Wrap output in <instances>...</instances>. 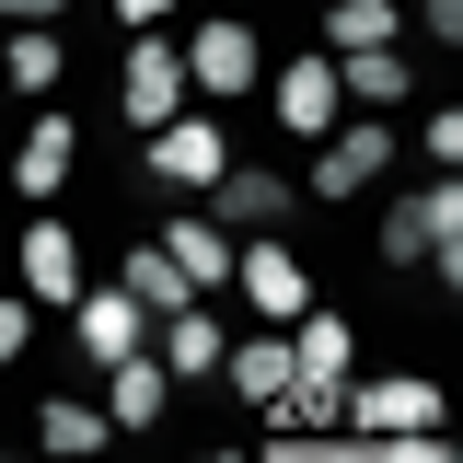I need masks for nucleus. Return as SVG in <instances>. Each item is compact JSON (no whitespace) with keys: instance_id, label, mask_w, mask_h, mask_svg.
<instances>
[{"instance_id":"a211bd4d","label":"nucleus","mask_w":463,"mask_h":463,"mask_svg":"<svg viewBox=\"0 0 463 463\" xmlns=\"http://www.w3.org/2000/svg\"><path fill=\"white\" fill-rule=\"evenodd\" d=\"M163 255H174V267H185V289H209V279H232V243H221V232H209V221H174V232H163Z\"/></svg>"},{"instance_id":"9b49d317","label":"nucleus","mask_w":463,"mask_h":463,"mask_svg":"<svg viewBox=\"0 0 463 463\" xmlns=\"http://www.w3.org/2000/svg\"><path fill=\"white\" fill-rule=\"evenodd\" d=\"M105 371H116V405H105V417H116V429H151V417H163V394H174L163 359H139V347H128V359H105Z\"/></svg>"},{"instance_id":"39448f33","label":"nucleus","mask_w":463,"mask_h":463,"mask_svg":"<svg viewBox=\"0 0 463 463\" xmlns=\"http://www.w3.org/2000/svg\"><path fill=\"white\" fill-rule=\"evenodd\" d=\"M359 417V440H405V429H440V394L429 383H371V394H347Z\"/></svg>"},{"instance_id":"6e6552de","label":"nucleus","mask_w":463,"mask_h":463,"mask_svg":"<svg viewBox=\"0 0 463 463\" xmlns=\"http://www.w3.org/2000/svg\"><path fill=\"white\" fill-rule=\"evenodd\" d=\"M24 289H35V301H81V255H70V232H58V221L24 232Z\"/></svg>"},{"instance_id":"f257e3e1","label":"nucleus","mask_w":463,"mask_h":463,"mask_svg":"<svg viewBox=\"0 0 463 463\" xmlns=\"http://www.w3.org/2000/svg\"><path fill=\"white\" fill-rule=\"evenodd\" d=\"M383 255H429L440 279H463V185H429V197H405L394 221H383Z\"/></svg>"},{"instance_id":"f3484780","label":"nucleus","mask_w":463,"mask_h":463,"mask_svg":"<svg viewBox=\"0 0 463 463\" xmlns=\"http://www.w3.org/2000/svg\"><path fill=\"white\" fill-rule=\"evenodd\" d=\"M289 371H336L347 383V325L336 313H289Z\"/></svg>"},{"instance_id":"4468645a","label":"nucleus","mask_w":463,"mask_h":463,"mask_svg":"<svg viewBox=\"0 0 463 463\" xmlns=\"http://www.w3.org/2000/svg\"><path fill=\"white\" fill-rule=\"evenodd\" d=\"M221 371H232V383H243V394H255V405H279V383H289V336H279V325H267V336H255V347H221Z\"/></svg>"},{"instance_id":"dca6fc26","label":"nucleus","mask_w":463,"mask_h":463,"mask_svg":"<svg viewBox=\"0 0 463 463\" xmlns=\"http://www.w3.org/2000/svg\"><path fill=\"white\" fill-rule=\"evenodd\" d=\"M163 371H221V325L185 301V313H163Z\"/></svg>"},{"instance_id":"2eb2a0df","label":"nucleus","mask_w":463,"mask_h":463,"mask_svg":"<svg viewBox=\"0 0 463 463\" xmlns=\"http://www.w3.org/2000/svg\"><path fill=\"white\" fill-rule=\"evenodd\" d=\"M279 417H289V429H336V417H347V383H336V371H289V383H279Z\"/></svg>"},{"instance_id":"7ed1b4c3","label":"nucleus","mask_w":463,"mask_h":463,"mask_svg":"<svg viewBox=\"0 0 463 463\" xmlns=\"http://www.w3.org/2000/svg\"><path fill=\"white\" fill-rule=\"evenodd\" d=\"M221 128H209V116H174V128H151V174H163V185H221Z\"/></svg>"},{"instance_id":"1a4fd4ad","label":"nucleus","mask_w":463,"mask_h":463,"mask_svg":"<svg viewBox=\"0 0 463 463\" xmlns=\"http://www.w3.org/2000/svg\"><path fill=\"white\" fill-rule=\"evenodd\" d=\"M116 289H128V301H139V313H185V301H197V289H185V267H174L163 243H139V255H128V267H116Z\"/></svg>"},{"instance_id":"f8f14e48","label":"nucleus","mask_w":463,"mask_h":463,"mask_svg":"<svg viewBox=\"0 0 463 463\" xmlns=\"http://www.w3.org/2000/svg\"><path fill=\"white\" fill-rule=\"evenodd\" d=\"M279 116L289 128H325L336 116V58H289L279 70Z\"/></svg>"},{"instance_id":"aec40b11","label":"nucleus","mask_w":463,"mask_h":463,"mask_svg":"<svg viewBox=\"0 0 463 463\" xmlns=\"http://www.w3.org/2000/svg\"><path fill=\"white\" fill-rule=\"evenodd\" d=\"M325 35H336V58L383 47V35H394V0H336V24H325Z\"/></svg>"},{"instance_id":"393cba45","label":"nucleus","mask_w":463,"mask_h":463,"mask_svg":"<svg viewBox=\"0 0 463 463\" xmlns=\"http://www.w3.org/2000/svg\"><path fill=\"white\" fill-rule=\"evenodd\" d=\"M116 12H128V24H151V12H174V0H116Z\"/></svg>"},{"instance_id":"412c9836","label":"nucleus","mask_w":463,"mask_h":463,"mask_svg":"<svg viewBox=\"0 0 463 463\" xmlns=\"http://www.w3.org/2000/svg\"><path fill=\"white\" fill-rule=\"evenodd\" d=\"M35 429H47V452H93V440H105V417H93V405H47Z\"/></svg>"},{"instance_id":"ddd939ff","label":"nucleus","mask_w":463,"mask_h":463,"mask_svg":"<svg viewBox=\"0 0 463 463\" xmlns=\"http://www.w3.org/2000/svg\"><path fill=\"white\" fill-rule=\"evenodd\" d=\"M279 209H289L279 174H232V163H221V221H232V232H279Z\"/></svg>"},{"instance_id":"20e7f679","label":"nucleus","mask_w":463,"mask_h":463,"mask_svg":"<svg viewBox=\"0 0 463 463\" xmlns=\"http://www.w3.org/2000/svg\"><path fill=\"white\" fill-rule=\"evenodd\" d=\"M383 163H394L383 116H371V128H336V139H325V163H313V197H359V185H371Z\"/></svg>"},{"instance_id":"6ab92c4d","label":"nucleus","mask_w":463,"mask_h":463,"mask_svg":"<svg viewBox=\"0 0 463 463\" xmlns=\"http://www.w3.org/2000/svg\"><path fill=\"white\" fill-rule=\"evenodd\" d=\"M58 174H70V128H58V116H47V128H35V139L12 151V185H24V197H47Z\"/></svg>"},{"instance_id":"423d86ee","label":"nucleus","mask_w":463,"mask_h":463,"mask_svg":"<svg viewBox=\"0 0 463 463\" xmlns=\"http://www.w3.org/2000/svg\"><path fill=\"white\" fill-rule=\"evenodd\" d=\"M174 105H185V58L174 47H128V116L139 128H174Z\"/></svg>"},{"instance_id":"f03ea898","label":"nucleus","mask_w":463,"mask_h":463,"mask_svg":"<svg viewBox=\"0 0 463 463\" xmlns=\"http://www.w3.org/2000/svg\"><path fill=\"white\" fill-rule=\"evenodd\" d=\"M255 255H232V279H243V301L267 313V325H289V313H313V279H301V255H289L279 232H243Z\"/></svg>"},{"instance_id":"0eeeda50","label":"nucleus","mask_w":463,"mask_h":463,"mask_svg":"<svg viewBox=\"0 0 463 463\" xmlns=\"http://www.w3.org/2000/svg\"><path fill=\"white\" fill-rule=\"evenodd\" d=\"M70 325H81L93 359H128V347H139V301H128V289H81V301H70Z\"/></svg>"},{"instance_id":"b1692460","label":"nucleus","mask_w":463,"mask_h":463,"mask_svg":"<svg viewBox=\"0 0 463 463\" xmlns=\"http://www.w3.org/2000/svg\"><path fill=\"white\" fill-rule=\"evenodd\" d=\"M0 12H12V24H47V12H58V0H0Z\"/></svg>"},{"instance_id":"4be33fe9","label":"nucleus","mask_w":463,"mask_h":463,"mask_svg":"<svg viewBox=\"0 0 463 463\" xmlns=\"http://www.w3.org/2000/svg\"><path fill=\"white\" fill-rule=\"evenodd\" d=\"M47 81H58V47L24 24V35H12V93H47Z\"/></svg>"},{"instance_id":"9d476101","label":"nucleus","mask_w":463,"mask_h":463,"mask_svg":"<svg viewBox=\"0 0 463 463\" xmlns=\"http://www.w3.org/2000/svg\"><path fill=\"white\" fill-rule=\"evenodd\" d=\"M185 70H197L209 93H243V81H255V35H243V24H209V35L185 47Z\"/></svg>"},{"instance_id":"5701e85b","label":"nucleus","mask_w":463,"mask_h":463,"mask_svg":"<svg viewBox=\"0 0 463 463\" xmlns=\"http://www.w3.org/2000/svg\"><path fill=\"white\" fill-rule=\"evenodd\" d=\"M0 359H24V301H0Z\"/></svg>"}]
</instances>
